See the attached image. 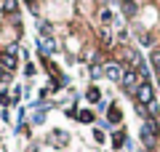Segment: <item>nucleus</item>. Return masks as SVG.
Here are the masks:
<instances>
[{
    "mask_svg": "<svg viewBox=\"0 0 160 152\" xmlns=\"http://www.w3.org/2000/svg\"><path fill=\"white\" fill-rule=\"evenodd\" d=\"M16 11V0H6L3 3V13H13Z\"/></svg>",
    "mask_w": 160,
    "mask_h": 152,
    "instance_id": "obj_8",
    "label": "nucleus"
},
{
    "mask_svg": "<svg viewBox=\"0 0 160 152\" xmlns=\"http://www.w3.org/2000/svg\"><path fill=\"white\" fill-rule=\"evenodd\" d=\"M86 96H88L91 101H99V91H96V88H88V94H86Z\"/></svg>",
    "mask_w": 160,
    "mask_h": 152,
    "instance_id": "obj_13",
    "label": "nucleus"
},
{
    "mask_svg": "<svg viewBox=\"0 0 160 152\" xmlns=\"http://www.w3.org/2000/svg\"><path fill=\"white\" fill-rule=\"evenodd\" d=\"M123 136H126V134H123V131H120V134H115V147H123V141H126V139H123Z\"/></svg>",
    "mask_w": 160,
    "mask_h": 152,
    "instance_id": "obj_11",
    "label": "nucleus"
},
{
    "mask_svg": "<svg viewBox=\"0 0 160 152\" xmlns=\"http://www.w3.org/2000/svg\"><path fill=\"white\" fill-rule=\"evenodd\" d=\"M38 48L40 51H43V53H53V48H56V45H53V40H43V43H38Z\"/></svg>",
    "mask_w": 160,
    "mask_h": 152,
    "instance_id": "obj_7",
    "label": "nucleus"
},
{
    "mask_svg": "<svg viewBox=\"0 0 160 152\" xmlns=\"http://www.w3.org/2000/svg\"><path fill=\"white\" fill-rule=\"evenodd\" d=\"M142 141H144V147L158 144V123H155V120H147V123L142 125Z\"/></svg>",
    "mask_w": 160,
    "mask_h": 152,
    "instance_id": "obj_1",
    "label": "nucleus"
},
{
    "mask_svg": "<svg viewBox=\"0 0 160 152\" xmlns=\"http://www.w3.org/2000/svg\"><path fill=\"white\" fill-rule=\"evenodd\" d=\"M139 80H142V75H139V72H126L120 83H123V88H126L128 94H136V91H139V85H142Z\"/></svg>",
    "mask_w": 160,
    "mask_h": 152,
    "instance_id": "obj_2",
    "label": "nucleus"
},
{
    "mask_svg": "<svg viewBox=\"0 0 160 152\" xmlns=\"http://www.w3.org/2000/svg\"><path fill=\"white\" fill-rule=\"evenodd\" d=\"M104 75H107L109 80H115V83H120V80H123V69H120L118 64H107V67H104Z\"/></svg>",
    "mask_w": 160,
    "mask_h": 152,
    "instance_id": "obj_4",
    "label": "nucleus"
},
{
    "mask_svg": "<svg viewBox=\"0 0 160 152\" xmlns=\"http://www.w3.org/2000/svg\"><path fill=\"white\" fill-rule=\"evenodd\" d=\"M109 120H112V123H118V120H120V112H118V107H112V109H109Z\"/></svg>",
    "mask_w": 160,
    "mask_h": 152,
    "instance_id": "obj_12",
    "label": "nucleus"
},
{
    "mask_svg": "<svg viewBox=\"0 0 160 152\" xmlns=\"http://www.w3.org/2000/svg\"><path fill=\"white\" fill-rule=\"evenodd\" d=\"M0 64L6 69H16V53H11V51H6L3 56H0Z\"/></svg>",
    "mask_w": 160,
    "mask_h": 152,
    "instance_id": "obj_5",
    "label": "nucleus"
},
{
    "mask_svg": "<svg viewBox=\"0 0 160 152\" xmlns=\"http://www.w3.org/2000/svg\"><path fill=\"white\" fill-rule=\"evenodd\" d=\"M123 13H126L128 19L136 16V0H131V3H123Z\"/></svg>",
    "mask_w": 160,
    "mask_h": 152,
    "instance_id": "obj_6",
    "label": "nucleus"
},
{
    "mask_svg": "<svg viewBox=\"0 0 160 152\" xmlns=\"http://www.w3.org/2000/svg\"><path fill=\"white\" fill-rule=\"evenodd\" d=\"M102 22L109 24V22H112V13H109V11H102Z\"/></svg>",
    "mask_w": 160,
    "mask_h": 152,
    "instance_id": "obj_14",
    "label": "nucleus"
},
{
    "mask_svg": "<svg viewBox=\"0 0 160 152\" xmlns=\"http://www.w3.org/2000/svg\"><path fill=\"white\" fill-rule=\"evenodd\" d=\"M78 118L83 120V123H91V120H93V112H88V109H86V112H80Z\"/></svg>",
    "mask_w": 160,
    "mask_h": 152,
    "instance_id": "obj_10",
    "label": "nucleus"
},
{
    "mask_svg": "<svg viewBox=\"0 0 160 152\" xmlns=\"http://www.w3.org/2000/svg\"><path fill=\"white\" fill-rule=\"evenodd\" d=\"M152 67H155V72L160 75V51H155V53H152Z\"/></svg>",
    "mask_w": 160,
    "mask_h": 152,
    "instance_id": "obj_9",
    "label": "nucleus"
},
{
    "mask_svg": "<svg viewBox=\"0 0 160 152\" xmlns=\"http://www.w3.org/2000/svg\"><path fill=\"white\" fill-rule=\"evenodd\" d=\"M120 3H131V0H120Z\"/></svg>",
    "mask_w": 160,
    "mask_h": 152,
    "instance_id": "obj_15",
    "label": "nucleus"
},
{
    "mask_svg": "<svg viewBox=\"0 0 160 152\" xmlns=\"http://www.w3.org/2000/svg\"><path fill=\"white\" fill-rule=\"evenodd\" d=\"M136 99H139V104H152V85L142 83L139 91H136Z\"/></svg>",
    "mask_w": 160,
    "mask_h": 152,
    "instance_id": "obj_3",
    "label": "nucleus"
}]
</instances>
